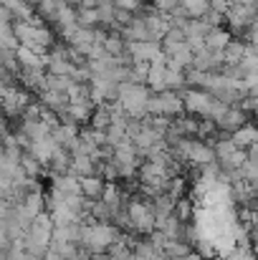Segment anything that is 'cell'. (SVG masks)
<instances>
[{
  "instance_id": "6da1fadb",
  "label": "cell",
  "mask_w": 258,
  "mask_h": 260,
  "mask_svg": "<svg viewBox=\"0 0 258 260\" xmlns=\"http://www.w3.org/2000/svg\"><path fill=\"white\" fill-rule=\"evenodd\" d=\"M122 235V230L114 225V222H96V220H86L81 225V248L89 250L91 255L94 253H106L117 238Z\"/></svg>"
},
{
  "instance_id": "7a4b0ae2",
  "label": "cell",
  "mask_w": 258,
  "mask_h": 260,
  "mask_svg": "<svg viewBox=\"0 0 258 260\" xmlns=\"http://www.w3.org/2000/svg\"><path fill=\"white\" fill-rule=\"evenodd\" d=\"M150 93H152V91L147 88V84L124 81V84H119V96H117V101L124 106V111H127L132 119H145V116H147Z\"/></svg>"
},
{
  "instance_id": "3957f363",
  "label": "cell",
  "mask_w": 258,
  "mask_h": 260,
  "mask_svg": "<svg viewBox=\"0 0 258 260\" xmlns=\"http://www.w3.org/2000/svg\"><path fill=\"white\" fill-rule=\"evenodd\" d=\"M147 114H150V116H170V119L185 114L182 93H180V91H172V88L152 91V93H150V101H147Z\"/></svg>"
},
{
  "instance_id": "277c9868",
  "label": "cell",
  "mask_w": 258,
  "mask_h": 260,
  "mask_svg": "<svg viewBox=\"0 0 258 260\" xmlns=\"http://www.w3.org/2000/svg\"><path fill=\"white\" fill-rule=\"evenodd\" d=\"M127 215H129V222H132V230L139 233V235H150L155 230V207H152V200H132L124 205Z\"/></svg>"
},
{
  "instance_id": "5b68a950",
  "label": "cell",
  "mask_w": 258,
  "mask_h": 260,
  "mask_svg": "<svg viewBox=\"0 0 258 260\" xmlns=\"http://www.w3.org/2000/svg\"><path fill=\"white\" fill-rule=\"evenodd\" d=\"M182 101H185V111L192 114V116H200V119H208L210 116V109L215 104L213 93L205 91V88H182Z\"/></svg>"
},
{
  "instance_id": "8992f818",
  "label": "cell",
  "mask_w": 258,
  "mask_h": 260,
  "mask_svg": "<svg viewBox=\"0 0 258 260\" xmlns=\"http://www.w3.org/2000/svg\"><path fill=\"white\" fill-rule=\"evenodd\" d=\"M258 20L256 5H246V3H233L228 10H225V23L233 33H246L248 25Z\"/></svg>"
},
{
  "instance_id": "52a82bcc",
  "label": "cell",
  "mask_w": 258,
  "mask_h": 260,
  "mask_svg": "<svg viewBox=\"0 0 258 260\" xmlns=\"http://www.w3.org/2000/svg\"><path fill=\"white\" fill-rule=\"evenodd\" d=\"M243 124H248V114L241 109V106H228L218 119H215V126L220 129V132H236L238 126H243Z\"/></svg>"
},
{
  "instance_id": "ba28073f",
  "label": "cell",
  "mask_w": 258,
  "mask_h": 260,
  "mask_svg": "<svg viewBox=\"0 0 258 260\" xmlns=\"http://www.w3.org/2000/svg\"><path fill=\"white\" fill-rule=\"evenodd\" d=\"M18 84L33 93H38L46 86V69H20L18 71Z\"/></svg>"
},
{
  "instance_id": "9c48e42d",
  "label": "cell",
  "mask_w": 258,
  "mask_h": 260,
  "mask_svg": "<svg viewBox=\"0 0 258 260\" xmlns=\"http://www.w3.org/2000/svg\"><path fill=\"white\" fill-rule=\"evenodd\" d=\"M233 41V30L225 25H213L205 36V46L208 51H225V46Z\"/></svg>"
},
{
  "instance_id": "30bf717a",
  "label": "cell",
  "mask_w": 258,
  "mask_h": 260,
  "mask_svg": "<svg viewBox=\"0 0 258 260\" xmlns=\"http://www.w3.org/2000/svg\"><path fill=\"white\" fill-rule=\"evenodd\" d=\"M51 174V172H48ZM51 187L59 189L61 194H81L79 187V177L74 172H64V174H51Z\"/></svg>"
},
{
  "instance_id": "8fae6325",
  "label": "cell",
  "mask_w": 258,
  "mask_h": 260,
  "mask_svg": "<svg viewBox=\"0 0 258 260\" xmlns=\"http://www.w3.org/2000/svg\"><path fill=\"white\" fill-rule=\"evenodd\" d=\"M104 184H106V179L99 177V174L79 177V187H81V194H84L86 200H101V194H104Z\"/></svg>"
},
{
  "instance_id": "7c38bea8",
  "label": "cell",
  "mask_w": 258,
  "mask_h": 260,
  "mask_svg": "<svg viewBox=\"0 0 258 260\" xmlns=\"http://www.w3.org/2000/svg\"><path fill=\"white\" fill-rule=\"evenodd\" d=\"M56 147H59L56 139H53V137H46V139H36V142H31V149H28V152H31L43 167H48V162H51Z\"/></svg>"
},
{
  "instance_id": "4fadbf2b",
  "label": "cell",
  "mask_w": 258,
  "mask_h": 260,
  "mask_svg": "<svg viewBox=\"0 0 258 260\" xmlns=\"http://www.w3.org/2000/svg\"><path fill=\"white\" fill-rule=\"evenodd\" d=\"M79 132H81L79 124H56V126L51 129V137L56 139V144H61L64 149H69L71 142H76Z\"/></svg>"
},
{
  "instance_id": "5bb4252c",
  "label": "cell",
  "mask_w": 258,
  "mask_h": 260,
  "mask_svg": "<svg viewBox=\"0 0 258 260\" xmlns=\"http://www.w3.org/2000/svg\"><path fill=\"white\" fill-rule=\"evenodd\" d=\"M81 225L84 222H71V225H56L53 238L56 243H81Z\"/></svg>"
},
{
  "instance_id": "9a60e30c",
  "label": "cell",
  "mask_w": 258,
  "mask_h": 260,
  "mask_svg": "<svg viewBox=\"0 0 258 260\" xmlns=\"http://www.w3.org/2000/svg\"><path fill=\"white\" fill-rule=\"evenodd\" d=\"M69 172L76 177H86V174H99V165L89 157V154H71V167Z\"/></svg>"
},
{
  "instance_id": "2e32d148",
  "label": "cell",
  "mask_w": 258,
  "mask_h": 260,
  "mask_svg": "<svg viewBox=\"0 0 258 260\" xmlns=\"http://www.w3.org/2000/svg\"><path fill=\"white\" fill-rule=\"evenodd\" d=\"M231 139L236 142V147L248 149L251 144L258 142V126H253V124H243V126H238V129L231 134Z\"/></svg>"
},
{
  "instance_id": "e0dca14e",
  "label": "cell",
  "mask_w": 258,
  "mask_h": 260,
  "mask_svg": "<svg viewBox=\"0 0 258 260\" xmlns=\"http://www.w3.org/2000/svg\"><path fill=\"white\" fill-rule=\"evenodd\" d=\"M20 129L28 134L31 142H36V139H46V137H51V129H53V126L46 124L43 119H36V121H23Z\"/></svg>"
},
{
  "instance_id": "ac0fdd59",
  "label": "cell",
  "mask_w": 258,
  "mask_h": 260,
  "mask_svg": "<svg viewBox=\"0 0 258 260\" xmlns=\"http://www.w3.org/2000/svg\"><path fill=\"white\" fill-rule=\"evenodd\" d=\"M165 69L167 63H150V71H147V88L150 91H165Z\"/></svg>"
},
{
  "instance_id": "d6986e66",
  "label": "cell",
  "mask_w": 258,
  "mask_h": 260,
  "mask_svg": "<svg viewBox=\"0 0 258 260\" xmlns=\"http://www.w3.org/2000/svg\"><path fill=\"white\" fill-rule=\"evenodd\" d=\"M246 48H248V43L246 41H231L228 46H225V51H223V58H225V66H238L241 63V58L246 56Z\"/></svg>"
},
{
  "instance_id": "ffe728a7",
  "label": "cell",
  "mask_w": 258,
  "mask_h": 260,
  "mask_svg": "<svg viewBox=\"0 0 258 260\" xmlns=\"http://www.w3.org/2000/svg\"><path fill=\"white\" fill-rule=\"evenodd\" d=\"M172 212L177 215L180 222H192V217H195V202H192V197H190V194H187V197H185V194L177 197Z\"/></svg>"
},
{
  "instance_id": "44dd1931",
  "label": "cell",
  "mask_w": 258,
  "mask_h": 260,
  "mask_svg": "<svg viewBox=\"0 0 258 260\" xmlns=\"http://www.w3.org/2000/svg\"><path fill=\"white\" fill-rule=\"evenodd\" d=\"M101 46H104V51H106L109 56H122V53L127 51V41L122 38L119 30H109Z\"/></svg>"
},
{
  "instance_id": "7402d4cb",
  "label": "cell",
  "mask_w": 258,
  "mask_h": 260,
  "mask_svg": "<svg viewBox=\"0 0 258 260\" xmlns=\"http://www.w3.org/2000/svg\"><path fill=\"white\" fill-rule=\"evenodd\" d=\"M190 250H192V245H190V243H182V240H167V245H165L162 255H165V260H182Z\"/></svg>"
},
{
  "instance_id": "603a6c76",
  "label": "cell",
  "mask_w": 258,
  "mask_h": 260,
  "mask_svg": "<svg viewBox=\"0 0 258 260\" xmlns=\"http://www.w3.org/2000/svg\"><path fill=\"white\" fill-rule=\"evenodd\" d=\"M122 142H127V121H111L106 126V144L117 147Z\"/></svg>"
},
{
  "instance_id": "cb8c5ba5",
  "label": "cell",
  "mask_w": 258,
  "mask_h": 260,
  "mask_svg": "<svg viewBox=\"0 0 258 260\" xmlns=\"http://www.w3.org/2000/svg\"><path fill=\"white\" fill-rule=\"evenodd\" d=\"M89 215H91V220H96V222H111V220H114V210H111L104 200H94Z\"/></svg>"
},
{
  "instance_id": "d4e9b609",
  "label": "cell",
  "mask_w": 258,
  "mask_h": 260,
  "mask_svg": "<svg viewBox=\"0 0 258 260\" xmlns=\"http://www.w3.org/2000/svg\"><path fill=\"white\" fill-rule=\"evenodd\" d=\"M152 207H155V217H162V215H170L175 210V197L170 192H160L157 197H152Z\"/></svg>"
},
{
  "instance_id": "484cf974",
  "label": "cell",
  "mask_w": 258,
  "mask_h": 260,
  "mask_svg": "<svg viewBox=\"0 0 258 260\" xmlns=\"http://www.w3.org/2000/svg\"><path fill=\"white\" fill-rule=\"evenodd\" d=\"M76 23H79L81 28H96V25H99V13H96V8L79 5V8H76Z\"/></svg>"
},
{
  "instance_id": "4316f807",
  "label": "cell",
  "mask_w": 258,
  "mask_h": 260,
  "mask_svg": "<svg viewBox=\"0 0 258 260\" xmlns=\"http://www.w3.org/2000/svg\"><path fill=\"white\" fill-rule=\"evenodd\" d=\"M180 5L187 10V18H205L210 10V0H180Z\"/></svg>"
},
{
  "instance_id": "83f0119b",
  "label": "cell",
  "mask_w": 258,
  "mask_h": 260,
  "mask_svg": "<svg viewBox=\"0 0 258 260\" xmlns=\"http://www.w3.org/2000/svg\"><path fill=\"white\" fill-rule=\"evenodd\" d=\"M20 167H23V172L28 174V177H36V179L43 174V165H41L31 152H23V154H20Z\"/></svg>"
},
{
  "instance_id": "f1b7e54d",
  "label": "cell",
  "mask_w": 258,
  "mask_h": 260,
  "mask_svg": "<svg viewBox=\"0 0 258 260\" xmlns=\"http://www.w3.org/2000/svg\"><path fill=\"white\" fill-rule=\"evenodd\" d=\"M165 84L167 88L172 91H182V88H187V81H185V71H177V69H165Z\"/></svg>"
},
{
  "instance_id": "f546056e",
  "label": "cell",
  "mask_w": 258,
  "mask_h": 260,
  "mask_svg": "<svg viewBox=\"0 0 258 260\" xmlns=\"http://www.w3.org/2000/svg\"><path fill=\"white\" fill-rule=\"evenodd\" d=\"M74 86V79H69V76H56V74H48L46 71V86L43 88H51V91H69V88Z\"/></svg>"
},
{
  "instance_id": "4dcf8cb0",
  "label": "cell",
  "mask_w": 258,
  "mask_h": 260,
  "mask_svg": "<svg viewBox=\"0 0 258 260\" xmlns=\"http://www.w3.org/2000/svg\"><path fill=\"white\" fill-rule=\"evenodd\" d=\"M20 43H18V38H15V33H13V23H0V48H10V51H15Z\"/></svg>"
},
{
  "instance_id": "1f68e13d",
  "label": "cell",
  "mask_w": 258,
  "mask_h": 260,
  "mask_svg": "<svg viewBox=\"0 0 258 260\" xmlns=\"http://www.w3.org/2000/svg\"><path fill=\"white\" fill-rule=\"evenodd\" d=\"M147 71H150V63L134 61L132 69H129V81L132 84H147Z\"/></svg>"
},
{
  "instance_id": "d6a6232c",
  "label": "cell",
  "mask_w": 258,
  "mask_h": 260,
  "mask_svg": "<svg viewBox=\"0 0 258 260\" xmlns=\"http://www.w3.org/2000/svg\"><path fill=\"white\" fill-rule=\"evenodd\" d=\"M195 250L203 255V260H210V258H215V253H218V248H215V243L213 240H208V238H197L195 240Z\"/></svg>"
},
{
  "instance_id": "836d02e7",
  "label": "cell",
  "mask_w": 258,
  "mask_h": 260,
  "mask_svg": "<svg viewBox=\"0 0 258 260\" xmlns=\"http://www.w3.org/2000/svg\"><path fill=\"white\" fill-rule=\"evenodd\" d=\"M117 8H122V10H129V13H142L145 8H147V3L145 0H111Z\"/></svg>"
},
{
  "instance_id": "e575fe53",
  "label": "cell",
  "mask_w": 258,
  "mask_h": 260,
  "mask_svg": "<svg viewBox=\"0 0 258 260\" xmlns=\"http://www.w3.org/2000/svg\"><path fill=\"white\" fill-rule=\"evenodd\" d=\"M177 5H180V0H150V8L162 13V15H170Z\"/></svg>"
},
{
  "instance_id": "d590c367",
  "label": "cell",
  "mask_w": 258,
  "mask_h": 260,
  "mask_svg": "<svg viewBox=\"0 0 258 260\" xmlns=\"http://www.w3.org/2000/svg\"><path fill=\"white\" fill-rule=\"evenodd\" d=\"M185 189H187V182H185V177H170L167 192H170L175 200H177V197H182V192H185Z\"/></svg>"
},
{
  "instance_id": "8d00e7d4",
  "label": "cell",
  "mask_w": 258,
  "mask_h": 260,
  "mask_svg": "<svg viewBox=\"0 0 258 260\" xmlns=\"http://www.w3.org/2000/svg\"><path fill=\"white\" fill-rule=\"evenodd\" d=\"M13 20H15L13 10H10V8H5V5H0V23H13Z\"/></svg>"
},
{
  "instance_id": "74e56055",
  "label": "cell",
  "mask_w": 258,
  "mask_h": 260,
  "mask_svg": "<svg viewBox=\"0 0 258 260\" xmlns=\"http://www.w3.org/2000/svg\"><path fill=\"white\" fill-rule=\"evenodd\" d=\"M246 154H248V162H251V165H258V142L246 149Z\"/></svg>"
},
{
  "instance_id": "f35d334b",
  "label": "cell",
  "mask_w": 258,
  "mask_h": 260,
  "mask_svg": "<svg viewBox=\"0 0 258 260\" xmlns=\"http://www.w3.org/2000/svg\"><path fill=\"white\" fill-rule=\"evenodd\" d=\"M43 260H64V255H59L53 248H48V250H46V255H43Z\"/></svg>"
},
{
  "instance_id": "ab89813d",
  "label": "cell",
  "mask_w": 258,
  "mask_h": 260,
  "mask_svg": "<svg viewBox=\"0 0 258 260\" xmlns=\"http://www.w3.org/2000/svg\"><path fill=\"white\" fill-rule=\"evenodd\" d=\"M20 3H23V0H0V5H5V8H10V10H15Z\"/></svg>"
},
{
  "instance_id": "60d3db41",
  "label": "cell",
  "mask_w": 258,
  "mask_h": 260,
  "mask_svg": "<svg viewBox=\"0 0 258 260\" xmlns=\"http://www.w3.org/2000/svg\"><path fill=\"white\" fill-rule=\"evenodd\" d=\"M182 260H203V255H200V253H197V250L192 248V250H190V253H187V255H185Z\"/></svg>"
},
{
  "instance_id": "b9f144b4",
  "label": "cell",
  "mask_w": 258,
  "mask_h": 260,
  "mask_svg": "<svg viewBox=\"0 0 258 260\" xmlns=\"http://www.w3.org/2000/svg\"><path fill=\"white\" fill-rule=\"evenodd\" d=\"M5 132H8V121H5V114L0 111V137H3Z\"/></svg>"
},
{
  "instance_id": "7bdbcfd3",
  "label": "cell",
  "mask_w": 258,
  "mask_h": 260,
  "mask_svg": "<svg viewBox=\"0 0 258 260\" xmlns=\"http://www.w3.org/2000/svg\"><path fill=\"white\" fill-rule=\"evenodd\" d=\"M79 3H81V5H89V8H96L101 0H79Z\"/></svg>"
},
{
  "instance_id": "ee69618b",
  "label": "cell",
  "mask_w": 258,
  "mask_h": 260,
  "mask_svg": "<svg viewBox=\"0 0 258 260\" xmlns=\"http://www.w3.org/2000/svg\"><path fill=\"white\" fill-rule=\"evenodd\" d=\"M251 220H253V225H258V210H253V217Z\"/></svg>"
},
{
  "instance_id": "f6af8a7d",
  "label": "cell",
  "mask_w": 258,
  "mask_h": 260,
  "mask_svg": "<svg viewBox=\"0 0 258 260\" xmlns=\"http://www.w3.org/2000/svg\"><path fill=\"white\" fill-rule=\"evenodd\" d=\"M256 13H258V3H256Z\"/></svg>"
},
{
  "instance_id": "bcb514c9",
  "label": "cell",
  "mask_w": 258,
  "mask_h": 260,
  "mask_svg": "<svg viewBox=\"0 0 258 260\" xmlns=\"http://www.w3.org/2000/svg\"><path fill=\"white\" fill-rule=\"evenodd\" d=\"M256 258H258V255H256Z\"/></svg>"
}]
</instances>
